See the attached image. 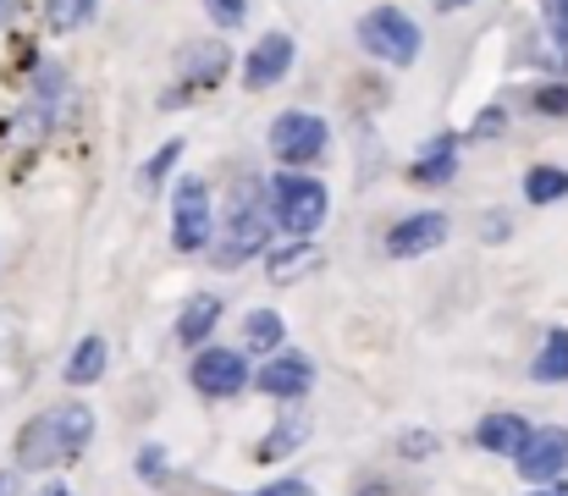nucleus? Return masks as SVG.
Instances as JSON below:
<instances>
[{
  "label": "nucleus",
  "mask_w": 568,
  "mask_h": 496,
  "mask_svg": "<svg viewBox=\"0 0 568 496\" xmlns=\"http://www.w3.org/2000/svg\"><path fill=\"white\" fill-rule=\"evenodd\" d=\"M94 436V414L83 403H61V408H44L22 425L17 436V464L22 469H50V464H72Z\"/></svg>",
  "instance_id": "f257e3e1"
},
{
  "label": "nucleus",
  "mask_w": 568,
  "mask_h": 496,
  "mask_svg": "<svg viewBox=\"0 0 568 496\" xmlns=\"http://www.w3.org/2000/svg\"><path fill=\"white\" fill-rule=\"evenodd\" d=\"M271 204H276V226L287 237H310L326 221V188L315 176H276Z\"/></svg>",
  "instance_id": "f03ea898"
},
{
  "label": "nucleus",
  "mask_w": 568,
  "mask_h": 496,
  "mask_svg": "<svg viewBox=\"0 0 568 496\" xmlns=\"http://www.w3.org/2000/svg\"><path fill=\"white\" fill-rule=\"evenodd\" d=\"M359 39H365L371 55L392 61V67H408V61L419 55V28H414L408 11H397V6H376V11L359 22Z\"/></svg>",
  "instance_id": "7ed1b4c3"
},
{
  "label": "nucleus",
  "mask_w": 568,
  "mask_h": 496,
  "mask_svg": "<svg viewBox=\"0 0 568 496\" xmlns=\"http://www.w3.org/2000/svg\"><path fill=\"white\" fill-rule=\"evenodd\" d=\"M326 122L321 117H310V111H282L276 122H271V150H276V161L287 165H310L326 155Z\"/></svg>",
  "instance_id": "20e7f679"
},
{
  "label": "nucleus",
  "mask_w": 568,
  "mask_h": 496,
  "mask_svg": "<svg viewBox=\"0 0 568 496\" xmlns=\"http://www.w3.org/2000/svg\"><path fill=\"white\" fill-rule=\"evenodd\" d=\"M265 243H271V215L260 210V199H243V204L232 210V221H226V243L215 249V265H243V260H254Z\"/></svg>",
  "instance_id": "39448f33"
},
{
  "label": "nucleus",
  "mask_w": 568,
  "mask_h": 496,
  "mask_svg": "<svg viewBox=\"0 0 568 496\" xmlns=\"http://www.w3.org/2000/svg\"><path fill=\"white\" fill-rule=\"evenodd\" d=\"M514 464H519V475H525L530 486H552L568 469V431H558V425L530 431V442H525V453H519Z\"/></svg>",
  "instance_id": "423d86ee"
},
{
  "label": "nucleus",
  "mask_w": 568,
  "mask_h": 496,
  "mask_svg": "<svg viewBox=\"0 0 568 496\" xmlns=\"http://www.w3.org/2000/svg\"><path fill=\"white\" fill-rule=\"evenodd\" d=\"M172 237L183 254H199L210 243V193L204 182H183L178 199H172Z\"/></svg>",
  "instance_id": "0eeeda50"
},
{
  "label": "nucleus",
  "mask_w": 568,
  "mask_h": 496,
  "mask_svg": "<svg viewBox=\"0 0 568 496\" xmlns=\"http://www.w3.org/2000/svg\"><path fill=\"white\" fill-rule=\"evenodd\" d=\"M193 386H199L204 397H232V392H243V386H248L243 353H232V347H204V353L193 358Z\"/></svg>",
  "instance_id": "6e6552de"
},
{
  "label": "nucleus",
  "mask_w": 568,
  "mask_h": 496,
  "mask_svg": "<svg viewBox=\"0 0 568 496\" xmlns=\"http://www.w3.org/2000/svg\"><path fill=\"white\" fill-rule=\"evenodd\" d=\"M442 237H447V215L425 210V215H408V221H397L386 232V254L392 260H414V254H430Z\"/></svg>",
  "instance_id": "1a4fd4ad"
},
{
  "label": "nucleus",
  "mask_w": 568,
  "mask_h": 496,
  "mask_svg": "<svg viewBox=\"0 0 568 496\" xmlns=\"http://www.w3.org/2000/svg\"><path fill=\"white\" fill-rule=\"evenodd\" d=\"M287 67H293V39L287 33H265L248 50V61H243V83L248 89H271L276 78H287Z\"/></svg>",
  "instance_id": "9d476101"
},
{
  "label": "nucleus",
  "mask_w": 568,
  "mask_h": 496,
  "mask_svg": "<svg viewBox=\"0 0 568 496\" xmlns=\"http://www.w3.org/2000/svg\"><path fill=\"white\" fill-rule=\"evenodd\" d=\"M254 381H260V392H271V397H304V392L315 386V370H310V358H298V353H271V364H265Z\"/></svg>",
  "instance_id": "9b49d317"
},
{
  "label": "nucleus",
  "mask_w": 568,
  "mask_h": 496,
  "mask_svg": "<svg viewBox=\"0 0 568 496\" xmlns=\"http://www.w3.org/2000/svg\"><path fill=\"white\" fill-rule=\"evenodd\" d=\"M475 442H480L486 453H497V458H519L525 442H530V425H525L519 414H491V419H480Z\"/></svg>",
  "instance_id": "f8f14e48"
},
{
  "label": "nucleus",
  "mask_w": 568,
  "mask_h": 496,
  "mask_svg": "<svg viewBox=\"0 0 568 496\" xmlns=\"http://www.w3.org/2000/svg\"><path fill=\"white\" fill-rule=\"evenodd\" d=\"M304 271H321V249L310 237H293V249L271 254V282H298Z\"/></svg>",
  "instance_id": "ddd939ff"
},
{
  "label": "nucleus",
  "mask_w": 568,
  "mask_h": 496,
  "mask_svg": "<svg viewBox=\"0 0 568 496\" xmlns=\"http://www.w3.org/2000/svg\"><path fill=\"white\" fill-rule=\"evenodd\" d=\"M215 321H221V298L199 293V298H189V304H183V315H178V336H183V342H204Z\"/></svg>",
  "instance_id": "4468645a"
},
{
  "label": "nucleus",
  "mask_w": 568,
  "mask_h": 496,
  "mask_svg": "<svg viewBox=\"0 0 568 496\" xmlns=\"http://www.w3.org/2000/svg\"><path fill=\"white\" fill-rule=\"evenodd\" d=\"M183 72H189V83H215L226 72V50L221 44H189L183 50Z\"/></svg>",
  "instance_id": "2eb2a0df"
},
{
  "label": "nucleus",
  "mask_w": 568,
  "mask_h": 496,
  "mask_svg": "<svg viewBox=\"0 0 568 496\" xmlns=\"http://www.w3.org/2000/svg\"><path fill=\"white\" fill-rule=\"evenodd\" d=\"M100 370H105V342L100 336H83L78 353H72V364H67V381L72 386H89V381H100Z\"/></svg>",
  "instance_id": "dca6fc26"
},
{
  "label": "nucleus",
  "mask_w": 568,
  "mask_h": 496,
  "mask_svg": "<svg viewBox=\"0 0 568 496\" xmlns=\"http://www.w3.org/2000/svg\"><path fill=\"white\" fill-rule=\"evenodd\" d=\"M304 436H310V414H287V419H282V431H271V436L260 442V458H287Z\"/></svg>",
  "instance_id": "f3484780"
},
{
  "label": "nucleus",
  "mask_w": 568,
  "mask_h": 496,
  "mask_svg": "<svg viewBox=\"0 0 568 496\" xmlns=\"http://www.w3.org/2000/svg\"><path fill=\"white\" fill-rule=\"evenodd\" d=\"M525 193H530V204H558L568 193V171H558V165H536V171L525 176Z\"/></svg>",
  "instance_id": "a211bd4d"
},
{
  "label": "nucleus",
  "mask_w": 568,
  "mask_h": 496,
  "mask_svg": "<svg viewBox=\"0 0 568 496\" xmlns=\"http://www.w3.org/2000/svg\"><path fill=\"white\" fill-rule=\"evenodd\" d=\"M536 381H568V331H552L547 347L536 353Z\"/></svg>",
  "instance_id": "6ab92c4d"
},
{
  "label": "nucleus",
  "mask_w": 568,
  "mask_h": 496,
  "mask_svg": "<svg viewBox=\"0 0 568 496\" xmlns=\"http://www.w3.org/2000/svg\"><path fill=\"white\" fill-rule=\"evenodd\" d=\"M282 315H276V310H254V315H248V326H243V342H248V347H260V353H276V342H282Z\"/></svg>",
  "instance_id": "aec40b11"
},
{
  "label": "nucleus",
  "mask_w": 568,
  "mask_h": 496,
  "mask_svg": "<svg viewBox=\"0 0 568 496\" xmlns=\"http://www.w3.org/2000/svg\"><path fill=\"white\" fill-rule=\"evenodd\" d=\"M94 11V0H44V22L55 28V33H72V28H83V17Z\"/></svg>",
  "instance_id": "412c9836"
},
{
  "label": "nucleus",
  "mask_w": 568,
  "mask_h": 496,
  "mask_svg": "<svg viewBox=\"0 0 568 496\" xmlns=\"http://www.w3.org/2000/svg\"><path fill=\"white\" fill-rule=\"evenodd\" d=\"M453 165H458L453 144H430V155L414 165V176H419V182H442V176H453Z\"/></svg>",
  "instance_id": "4be33fe9"
},
{
  "label": "nucleus",
  "mask_w": 568,
  "mask_h": 496,
  "mask_svg": "<svg viewBox=\"0 0 568 496\" xmlns=\"http://www.w3.org/2000/svg\"><path fill=\"white\" fill-rule=\"evenodd\" d=\"M204 11L221 22V28H237L248 17V0H204Z\"/></svg>",
  "instance_id": "5701e85b"
},
{
  "label": "nucleus",
  "mask_w": 568,
  "mask_h": 496,
  "mask_svg": "<svg viewBox=\"0 0 568 496\" xmlns=\"http://www.w3.org/2000/svg\"><path fill=\"white\" fill-rule=\"evenodd\" d=\"M536 111H547V117H568V83L541 89V94H536Z\"/></svg>",
  "instance_id": "b1692460"
},
{
  "label": "nucleus",
  "mask_w": 568,
  "mask_h": 496,
  "mask_svg": "<svg viewBox=\"0 0 568 496\" xmlns=\"http://www.w3.org/2000/svg\"><path fill=\"white\" fill-rule=\"evenodd\" d=\"M541 11H547V28L558 33V44H568V0H541Z\"/></svg>",
  "instance_id": "393cba45"
},
{
  "label": "nucleus",
  "mask_w": 568,
  "mask_h": 496,
  "mask_svg": "<svg viewBox=\"0 0 568 496\" xmlns=\"http://www.w3.org/2000/svg\"><path fill=\"white\" fill-rule=\"evenodd\" d=\"M178 150H183V144H166V150H161V155H155V161L144 165V182H161V176H166V171H172V161H178Z\"/></svg>",
  "instance_id": "a878e982"
},
{
  "label": "nucleus",
  "mask_w": 568,
  "mask_h": 496,
  "mask_svg": "<svg viewBox=\"0 0 568 496\" xmlns=\"http://www.w3.org/2000/svg\"><path fill=\"white\" fill-rule=\"evenodd\" d=\"M139 475L161 480V475H166V453H161V447H144V453H139Z\"/></svg>",
  "instance_id": "bb28decb"
},
{
  "label": "nucleus",
  "mask_w": 568,
  "mask_h": 496,
  "mask_svg": "<svg viewBox=\"0 0 568 496\" xmlns=\"http://www.w3.org/2000/svg\"><path fill=\"white\" fill-rule=\"evenodd\" d=\"M298 492V480H276V486H265V492H254V496H293Z\"/></svg>",
  "instance_id": "cd10ccee"
},
{
  "label": "nucleus",
  "mask_w": 568,
  "mask_h": 496,
  "mask_svg": "<svg viewBox=\"0 0 568 496\" xmlns=\"http://www.w3.org/2000/svg\"><path fill=\"white\" fill-rule=\"evenodd\" d=\"M17 6H22V0H0V28H6V22L17 17Z\"/></svg>",
  "instance_id": "c85d7f7f"
},
{
  "label": "nucleus",
  "mask_w": 568,
  "mask_h": 496,
  "mask_svg": "<svg viewBox=\"0 0 568 496\" xmlns=\"http://www.w3.org/2000/svg\"><path fill=\"white\" fill-rule=\"evenodd\" d=\"M0 496H17V475H0Z\"/></svg>",
  "instance_id": "c756f323"
},
{
  "label": "nucleus",
  "mask_w": 568,
  "mask_h": 496,
  "mask_svg": "<svg viewBox=\"0 0 568 496\" xmlns=\"http://www.w3.org/2000/svg\"><path fill=\"white\" fill-rule=\"evenodd\" d=\"M39 496H67V486H44V492Z\"/></svg>",
  "instance_id": "7c9ffc66"
},
{
  "label": "nucleus",
  "mask_w": 568,
  "mask_h": 496,
  "mask_svg": "<svg viewBox=\"0 0 568 496\" xmlns=\"http://www.w3.org/2000/svg\"><path fill=\"white\" fill-rule=\"evenodd\" d=\"M530 496H564V492H552V486H541V492H530Z\"/></svg>",
  "instance_id": "2f4dec72"
},
{
  "label": "nucleus",
  "mask_w": 568,
  "mask_h": 496,
  "mask_svg": "<svg viewBox=\"0 0 568 496\" xmlns=\"http://www.w3.org/2000/svg\"><path fill=\"white\" fill-rule=\"evenodd\" d=\"M293 496H315V492H310V486H304V480H298V492H293Z\"/></svg>",
  "instance_id": "473e14b6"
}]
</instances>
